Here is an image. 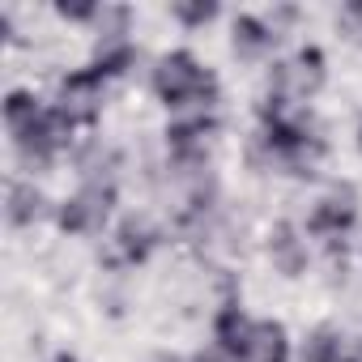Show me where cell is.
<instances>
[{"label": "cell", "mask_w": 362, "mask_h": 362, "mask_svg": "<svg viewBox=\"0 0 362 362\" xmlns=\"http://www.w3.org/2000/svg\"><path fill=\"white\" fill-rule=\"evenodd\" d=\"M256 145L269 153V166H281L290 175H311L324 158V136L320 128L311 124L307 107L303 103H290V98H277L269 94L260 103V136Z\"/></svg>", "instance_id": "1"}, {"label": "cell", "mask_w": 362, "mask_h": 362, "mask_svg": "<svg viewBox=\"0 0 362 362\" xmlns=\"http://www.w3.org/2000/svg\"><path fill=\"white\" fill-rule=\"evenodd\" d=\"M5 124L13 132L18 153L26 162H39V166L52 162L69 145V136H73V124L56 107H39V98L26 94V90H13L5 98Z\"/></svg>", "instance_id": "2"}, {"label": "cell", "mask_w": 362, "mask_h": 362, "mask_svg": "<svg viewBox=\"0 0 362 362\" xmlns=\"http://www.w3.org/2000/svg\"><path fill=\"white\" fill-rule=\"evenodd\" d=\"M214 337L222 345L226 358L235 362H290V337L277 320H252L243 315V307L230 298L218 320H214Z\"/></svg>", "instance_id": "3"}, {"label": "cell", "mask_w": 362, "mask_h": 362, "mask_svg": "<svg viewBox=\"0 0 362 362\" xmlns=\"http://www.w3.org/2000/svg\"><path fill=\"white\" fill-rule=\"evenodd\" d=\"M153 94L175 111H205L218 103V77L192 52H170L153 69Z\"/></svg>", "instance_id": "4"}, {"label": "cell", "mask_w": 362, "mask_h": 362, "mask_svg": "<svg viewBox=\"0 0 362 362\" xmlns=\"http://www.w3.org/2000/svg\"><path fill=\"white\" fill-rule=\"evenodd\" d=\"M354 222H358V192H354V184H337V188H328V192L315 201V209L307 214V230H311V239H320L332 256L345 252V235L354 230Z\"/></svg>", "instance_id": "5"}, {"label": "cell", "mask_w": 362, "mask_h": 362, "mask_svg": "<svg viewBox=\"0 0 362 362\" xmlns=\"http://www.w3.org/2000/svg\"><path fill=\"white\" fill-rule=\"evenodd\" d=\"M111 205H115V179L111 175L107 179H86V188L60 205V218L56 222L69 235H94V230H103Z\"/></svg>", "instance_id": "6"}, {"label": "cell", "mask_w": 362, "mask_h": 362, "mask_svg": "<svg viewBox=\"0 0 362 362\" xmlns=\"http://www.w3.org/2000/svg\"><path fill=\"white\" fill-rule=\"evenodd\" d=\"M320 86H324V52H320V47H303V52H294L286 64L273 69V90H269V94L307 107V98H311Z\"/></svg>", "instance_id": "7"}, {"label": "cell", "mask_w": 362, "mask_h": 362, "mask_svg": "<svg viewBox=\"0 0 362 362\" xmlns=\"http://www.w3.org/2000/svg\"><path fill=\"white\" fill-rule=\"evenodd\" d=\"M115 252H111V264H141L149 252H153V243H158V235L145 226V222H136V218H128L119 230H115Z\"/></svg>", "instance_id": "8"}, {"label": "cell", "mask_w": 362, "mask_h": 362, "mask_svg": "<svg viewBox=\"0 0 362 362\" xmlns=\"http://www.w3.org/2000/svg\"><path fill=\"white\" fill-rule=\"evenodd\" d=\"M273 43H277V26H269L264 18L243 13V18L235 22V52H239V56H260V52H269Z\"/></svg>", "instance_id": "9"}, {"label": "cell", "mask_w": 362, "mask_h": 362, "mask_svg": "<svg viewBox=\"0 0 362 362\" xmlns=\"http://www.w3.org/2000/svg\"><path fill=\"white\" fill-rule=\"evenodd\" d=\"M341 349H345V332H337V328H315V332L307 337L303 358H307V362H341Z\"/></svg>", "instance_id": "10"}, {"label": "cell", "mask_w": 362, "mask_h": 362, "mask_svg": "<svg viewBox=\"0 0 362 362\" xmlns=\"http://www.w3.org/2000/svg\"><path fill=\"white\" fill-rule=\"evenodd\" d=\"M43 214V197L30 188V184H13L9 188V222L13 226H26Z\"/></svg>", "instance_id": "11"}, {"label": "cell", "mask_w": 362, "mask_h": 362, "mask_svg": "<svg viewBox=\"0 0 362 362\" xmlns=\"http://www.w3.org/2000/svg\"><path fill=\"white\" fill-rule=\"evenodd\" d=\"M269 252H273V260L281 264V273H298L303 269V247H298V239H294V230L290 226H277L273 230V243H269Z\"/></svg>", "instance_id": "12"}, {"label": "cell", "mask_w": 362, "mask_h": 362, "mask_svg": "<svg viewBox=\"0 0 362 362\" xmlns=\"http://www.w3.org/2000/svg\"><path fill=\"white\" fill-rule=\"evenodd\" d=\"M170 13L188 26H205V22L218 18V5H184V0H179V5H170Z\"/></svg>", "instance_id": "13"}, {"label": "cell", "mask_w": 362, "mask_h": 362, "mask_svg": "<svg viewBox=\"0 0 362 362\" xmlns=\"http://www.w3.org/2000/svg\"><path fill=\"white\" fill-rule=\"evenodd\" d=\"M337 26H341L354 43H362V0H354V5H345V9H341Z\"/></svg>", "instance_id": "14"}, {"label": "cell", "mask_w": 362, "mask_h": 362, "mask_svg": "<svg viewBox=\"0 0 362 362\" xmlns=\"http://www.w3.org/2000/svg\"><path fill=\"white\" fill-rule=\"evenodd\" d=\"M56 13L69 22H90V18H98V5H56Z\"/></svg>", "instance_id": "15"}, {"label": "cell", "mask_w": 362, "mask_h": 362, "mask_svg": "<svg viewBox=\"0 0 362 362\" xmlns=\"http://www.w3.org/2000/svg\"><path fill=\"white\" fill-rule=\"evenodd\" d=\"M341 362H362V337H345V349H341Z\"/></svg>", "instance_id": "16"}, {"label": "cell", "mask_w": 362, "mask_h": 362, "mask_svg": "<svg viewBox=\"0 0 362 362\" xmlns=\"http://www.w3.org/2000/svg\"><path fill=\"white\" fill-rule=\"evenodd\" d=\"M52 362H77V358H73V354H56Z\"/></svg>", "instance_id": "17"}, {"label": "cell", "mask_w": 362, "mask_h": 362, "mask_svg": "<svg viewBox=\"0 0 362 362\" xmlns=\"http://www.w3.org/2000/svg\"><path fill=\"white\" fill-rule=\"evenodd\" d=\"M197 362H209V358H197Z\"/></svg>", "instance_id": "18"}, {"label": "cell", "mask_w": 362, "mask_h": 362, "mask_svg": "<svg viewBox=\"0 0 362 362\" xmlns=\"http://www.w3.org/2000/svg\"><path fill=\"white\" fill-rule=\"evenodd\" d=\"M358 141H362V136H358Z\"/></svg>", "instance_id": "19"}]
</instances>
